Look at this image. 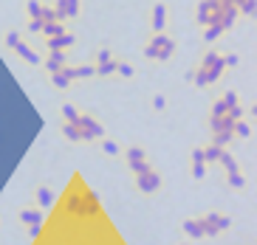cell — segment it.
Returning a JSON list of instances; mask_svg holds the SVG:
<instances>
[{
    "label": "cell",
    "mask_w": 257,
    "mask_h": 245,
    "mask_svg": "<svg viewBox=\"0 0 257 245\" xmlns=\"http://www.w3.org/2000/svg\"><path fill=\"white\" fill-rule=\"evenodd\" d=\"M119 71H122L125 76H130V73H133V68H130V65H119Z\"/></svg>",
    "instance_id": "7a4b0ae2"
},
{
    "label": "cell",
    "mask_w": 257,
    "mask_h": 245,
    "mask_svg": "<svg viewBox=\"0 0 257 245\" xmlns=\"http://www.w3.org/2000/svg\"><path fill=\"white\" fill-rule=\"evenodd\" d=\"M161 26H164V6L156 9V29H161Z\"/></svg>",
    "instance_id": "6da1fadb"
}]
</instances>
